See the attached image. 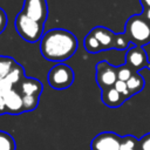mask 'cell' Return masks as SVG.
Segmentation results:
<instances>
[{"label": "cell", "instance_id": "1", "mask_svg": "<svg viewBox=\"0 0 150 150\" xmlns=\"http://www.w3.org/2000/svg\"><path fill=\"white\" fill-rule=\"evenodd\" d=\"M77 38L63 28H53L40 40V52L43 59L55 63H63L77 50Z\"/></svg>", "mask_w": 150, "mask_h": 150}, {"label": "cell", "instance_id": "2", "mask_svg": "<svg viewBox=\"0 0 150 150\" xmlns=\"http://www.w3.org/2000/svg\"><path fill=\"white\" fill-rule=\"evenodd\" d=\"M14 27L16 33L27 42L36 43L40 42L41 38L43 36V23H40L30 18H28L22 11L15 16Z\"/></svg>", "mask_w": 150, "mask_h": 150}, {"label": "cell", "instance_id": "3", "mask_svg": "<svg viewBox=\"0 0 150 150\" xmlns=\"http://www.w3.org/2000/svg\"><path fill=\"white\" fill-rule=\"evenodd\" d=\"M124 34L138 47L146 45L150 42V22L141 15L130 16L125 23Z\"/></svg>", "mask_w": 150, "mask_h": 150}, {"label": "cell", "instance_id": "4", "mask_svg": "<svg viewBox=\"0 0 150 150\" xmlns=\"http://www.w3.org/2000/svg\"><path fill=\"white\" fill-rule=\"evenodd\" d=\"M74 82V71L66 63H56L48 73V83L53 89L63 90Z\"/></svg>", "mask_w": 150, "mask_h": 150}, {"label": "cell", "instance_id": "5", "mask_svg": "<svg viewBox=\"0 0 150 150\" xmlns=\"http://www.w3.org/2000/svg\"><path fill=\"white\" fill-rule=\"evenodd\" d=\"M96 82L101 90L114 87L117 79V69L116 67H112L107 61H101L96 64Z\"/></svg>", "mask_w": 150, "mask_h": 150}, {"label": "cell", "instance_id": "6", "mask_svg": "<svg viewBox=\"0 0 150 150\" xmlns=\"http://www.w3.org/2000/svg\"><path fill=\"white\" fill-rule=\"evenodd\" d=\"M122 137L111 131L96 135L90 142V150H120Z\"/></svg>", "mask_w": 150, "mask_h": 150}, {"label": "cell", "instance_id": "7", "mask_svg": "<svg viewBox=\"0 0 150 150\" xmlns=\"http://www.w3.org/2000/svg\"><path fill=\"white\" fill-rule=\"evenodd\" d=\"M22 12L30 19L43 23L48 18V6L46 0H25Z\"/></svg>", "mask_w": 150, "mask_h": 150}, {"label": "cell", "instance_id": "8", "mask_svg": "<svg viewBox=\"0 0 150 150\" xmlns=\"http://www.w3.org/2000/svg\"><path fill=\"white\" fill-rule=\"evenodd\" d=\"M5 103H6V109L7 114L11 115H19L25 112L23 111V101H22V95L19 93L18 89H12L5 97Z\"/></svg>", "mask_w": 150, "mask_h": 150}, {"label": "cell", "instance_id": "9", "mask_svg": "<svg viewBox=\"0 0 150 150\" xmlns=\"http://www.w3.org/2000/svg\"><path fill=\"white\" fill-rule=\"evenodd\" d=\"M90 33L98 40V42L101 43L103 50H107V49H110V48H114V45H115V38H116V34L105 28V27H95L90 30Z\"/></svg>", "mask_w": 150, "mask_h": 150}, {"label": "cell", "instance_id": "10", "mask_svg": "<svg viewBox=\"0 0 150 150\" xmlns=\"http://www.w3.org/2000/svg\"><path fill=\"white\" fill-rule=\"evenodd\" d=\"M18 90L21 95H35L40 96L43 90V84L35 77H25L18 86Z\"/></svg>", "mask_w": 150, "mask_h": 150}, {"label": "cell", "instance_id": "11", "mask_svg": "<svg viewBox=\"0 0 150 150\" xmlns=\"http://www.w3.org/2000/svg\"><path fill=\"white\" fill-rule=\"evenodd\" d=\"M125 60H127V63L132 67V68H141L143 67L144 64H146V54L144 53V50L138 47V46H135L132 48H130L128 52H127V55H125Z\"/></svg>", "mask_w": 150, "mask_h": 150}, {"label": "cell", "instance_id": "12", "mask_svg": "<svg viewBox=\"0 0 150 150\" xmlns=\"http://www.w3.org/2000/svg\"><path fill=\"white\" fill-rule=\"evenodd\" d=\"M101 100L102 102L109 107V108H116V107H120L123 102H124V97L114 88V87H110V88H107V89H103L102 93H101Z\"/></svg>", "mask_w": 150, "mask_h": 150}, {"label": "cell", "instance_id": "13", "mask_svg": "<svg viewBox=\"0 0 150 150\" xmlns=\"http://www.w3.org/2000/svg\"><path fill=\"white\" fill-rule=\"evenodd\" d=\"M25 69L20 63H15V66L12 68L11 73L7 75V79L11 81V83L14 86V88L16 89V87L21 83V81L25 79Z\"/></svg>", "mask_w": 150, "mask_h": 150}, {"label": "cell", "instance_id": "14", "mask_svg": "<svg viewBox=\"0 0 150 150\" xmlns=\"http://www.w3.org/2000/svg\"><path fill=\"white\" fill-rule=\"evenodd\" d=\"M83 46H84L86 50L88 53H91V54H96V53H100V52L103 50V48H102L101 43L98 42V40L90 32L86 35V38L83 40Z\"/></svg>", "mask_w": 150, "mask_h": 150}, {"label": "cell", "instance_id": "15", "mask_svg": "<svg viewBox=\"0 0 150 150\" xmlns=\"http://www.w3.org/2000/svg\"><path fill=\"white\" fill-rule=\"evenodd\" d=\"M16 61L11 56H0V80L7 77Z\"/></svg>", "mask_w": 150, "mask_h": 150}, {"label": "cell", "instance_id": "16", "mask_svg": "<svg viewBox=\"0 0 150 150\" xmlns=\"http://www.w3.org/2000/svg\"><path fill=\"white\" fill-rule=\"evenodd\" d=\"M16 143L13 136L6 131L0 130V150H15Z\"/></svg>", "mask_w": 150, "mask_h": 150}, {"label": "cell", "instance_id": "17", "mask_svg": "<svg viewBox=\"0 0 150 150\" xmlns=\"http://www.w3.org/2000/svg\"><path fill=\"white\" fill-rule=\"evenodd\" d=\"M127 86H128L130 94H135V93H138L142 90V88L144 86V81L141 75L132 74V76L127 81Z\"/></svg>", "mask_w": 150, "mask_h": 150}, {"label": "cell", "instance_id": "18", "mask_svg": "<svg viewBox=\"0 0 150 150\" xmlns=\"http://www.w3.org/2000/svg\"><path fill=\"white\" fill-rule=\"evenodd\" d=\"M40 96L35 95H22V101H23V111H33L38 104H39Z\"/></svg>", "mask_w": 150, "mask_h": 150}, {"label": "cell", "instance_id": "19", "mask_svg": "<svg viewBox=\"0 0 150 150\" xmlns=\"http://www.w3.org/2000/svg\"><path fill=\"white\" fill-rule=\"evenodd\" d=\"M136 138L134 136H124L122 137L121 139V146H120V150H135L136 148Z\"/></svg>", "mask_w": 150, "mask_h": 150}, {"label": "cell", "instance_id": "20", "mask_svg": "<svg viewBox=\"0 0 150 150\" xmlns=\"http://www.w3.org/2000/svg\"><path fill=\"white\" fill-rule=\"evenodd\" d=\"M116 69H117V79L121 81L127 82L132 76V70L129 66H121V67H117Z\"/></svg>", "mask_w": 150, "mask_h": 150}, {"label": "cell", "instance_id": "21", "mask_svg": "<svg viewBox=\"0 0 150 150\" xmlns=\"http://www.w3.org/2000/svg\"><path fill=\"white\" fill-rule=\"evenodd\" d=\"M130 40L128 39V36L125 34H117L115 38V45L114 48L116 49H125L129 46Z\"/></svg>", "mask_w": 150, "mask_h": 150}, {"label": "cell", "instance_id": "22", "mask_svg": "<svg viewBox=\"0 0 150 150\" xmlns=\"http://www.w3.org/2000/svg\"><path fill=\"white\" fill-rule=\"evenodd\" d=\"M114 88L127 100L131 94H130V91H129V89H128V86H127V82H124V81H121V80H117L116 81V83L114 84Z\"/></svg>", "mask_w": 150, "mask_h": 150}, {"label": "cell", "instance_id": "23", "mask_svg": "<svg viewBox=\"0 0 150 150\" xmlns=\"http://www.w3.org/2000/svg\"><path fill=\"white\" fill-rule=\"evenodd\" d=\"M12 89H14V86L11 83V81L7 77L0 80V96L1 97H5Z\"/></svg>", "mask_w": 150, "mask_h": 150}, {"label": "cell", "instance_id": "24", "mask_svg": "<svg viewBox=\"0 0 150 150\" xmlns=\"http://www.w3.org/2000/svg\"><path fill=\"white\" fill-rule=\"evenodd\" d=\"M7 26V15L2 8H0V34L5 30Z\"/></svg>", "mask_w": 150, "mask_h": 150}, {"label": "cell", "instance_id": "25", "mask_svg": "<svg viewBox=\"0 0 150 150\" xmlns=\"http://www.w3.org/2000/svg\"><path fill=\"white\" fill-rule=\"evenodd\" d=\"M141 150H150V134L141 139Z\"/></svg>", "mask_w": 150, "mask_h": 150}, {"label": "cell", "instance_id": "26", "mask_svg": "<svg viewBox=\"0 0 150 150\" xmlns=\"http://www.w3.org/2000/svg\"><path fill=\"white\" fill-rule=\"evenodd\" d=\"M5 114H7V109H6L5 98L0 96V115H5Z\"/></svg>", "mask_w": 150, "mask_h": 150}, {"label": "cell", "instance_id": "27", "mask_svg": "<svg viewBox=\"0 0 150 150\" xmlns=\"http://www.w3.org/2000/svg\"><path fill=\"white\" fill-rule=\"evenodd\" d=\"M143 15H144V16H145V19L150 22V8H145V9H144Z\"/></svg>", "mask_w": 150, "mask_h": 150}, {"label": "cell", "instance_id": "28", "mask_svg": "<svg viewBox=\"0 0 150 150\" xmlns=\"http://www.w3.org/2000/svg\"><path fill=\"white\" fill-rule=\"evenodd\" d=\"M141 2L145 8H150V0H141Z\"/></svg>", "mask_w": 150, "mask_h": 150}]
</instances>
